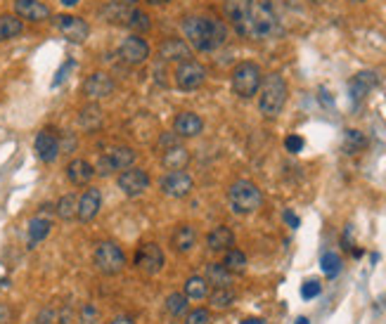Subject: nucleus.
<instances>
[{"mask_svg":"<svg viewBox=\"0 0 386 324\" xmlns=\"http://www.w3.org/2000/svg\"><path fill=\"white\" fill-rule=\"evenodd\" d=\"M206 282L213 284V287H230L233 284V272L223 263H211L206 267Z\"/></svg>","mask_w":386,"mask_h":324,"instance_id":"obj_27","label":"nucleus"},{"mask_svg":"<svg viewBox=\"0 0 386 324\" xmlns=\"http://www.w3.org/2000/svg\"><path fill=\"white\" fill-rule=\"evenodd\" d=\"M114 90H117V83H114V78L109 74H104V71H95L84 83V93L88 99H107L112 97Z\"/></svg>","mask_w":386,"mask_h":324,"instance_id":"obj_13","label":"nucleus"},{"mask_svg":"<svg viewBox=\"0 0 386 324\" xmlns=\"http://www.w3.org/2000/svg\"><path fill=\"white\" fill-rule=\"evenodd\" d=\"M109 324H135V322L131 320V317H117V320H112Z\"/></svg>","mask_w":386,"mask_h":324,"instance_id":"obj_46","label":"nucleus"},{"mask_svg":"<svg viewBox=\"0 0 386 324\" xmlns=\"http://www.w3.org/2000/svg\"><path fill=\"white\" fill-rule=\"evenodd\" d=\"M64 8H74V5H79V0H62Z\"/></svg>","mask_w":386,"mask_h":324,"instance_id":"obj_50","label":"nucleus"},{"mask_svg":"<svg viewBox=\"0 0 386 324\" xmlns=\"http://www.w3.org/2000/svg\"><path fill=\"white\" fill-rule=\"evenodd\" d=\"M320 267H322V272H325V275H327L329 279H334V277L341 272V258L334 254V251H327V254H322Z\"/></svg>","mask_w":386,"mask_h":324,"instance_id":"obj_34","label":"nucleus"},{"mask_svg":"<svg viewBox=\"0 0 386 324\" xmlns=\"http://www.w3.org/2000/svg\"><path fill=\"white\" fill-rule=\"evenodd\" d=\"M81 324H95V320H97V310H95V305H84V308H81Z\"/></svg>","mask_w":386,"mask_h":324,"instance_id":"obj_40","label":"nucleus"},{"mask_svg":"<svg viewBox=\"0 0 386 324\" xmlns=\"http://www.w3.org/2000/svg\"><path fill=\"white\" fill-rule=\"evenodd\" d=\"M223 265L228 267L233 275H242V272L247 270V256L242 254L240 249H228V251H225Z\"/></svg>","mask_w":386,"mask_h":324,"instance_id":"obj_32","label":"nucleus"},{"mask_svg":"<svg viewBox=\"0 0 386 324\" xmlns=\"http://www.w3.org/2000/svg\"><path fill=\"white\" fill-rule=\"evenodd\" d=\"M185 324H211V312L206 308H195L187 312Z\"/></svg>","mask_w":386,"mask_h":324,"instance_id":"obj_37","label":"nucleus"},{"mask_svg":"<svg viewBox=\"0 0 386 324\" xmlns=\"http://www.w3.org/2000/svg\"><path fill=\"white\" fill-rule=\"evenodd\" d=\"M135 265L140 272H145V275H157V272H162V267L166 265V256H164V251L159 244H142V247H137L135 251Z\"/></svg>","mask_w":386,"mask_h":324,"instance_id":"obj_8","label":"nucleus"},{"mask_svg":"<svg viewBox=\"0 0 386 324\" xmlns=\"http://www.w3.org/2000/svg\"><path fill=\"white\" fill-rule=\"evenodd\" d=\"M119 57L124 59L126 64H145L150 59V46H147L145 38L140 36H128L121 41L119 46Z\"/></svg>","mask_w":386,"mask_h":324,"instance_id":"obj_11","label":"nucleus"},{"mask_svg":"<svg viewBox=\"0 0 386 324\" xmlns=\"http://www.w3.org/2000/svg\"><path fill=\"white\" fill-rule=\"evenodd\" d=\"M228 201H230V209H233L237 216H249L253 211L261 209L263 194L253 182L237 180L235 185L228 189Z\"/></svg>","mask_w":386,"mask_h":324,"instance_id":"obj_4","label":"nucleus"},{"mask_svg":"<svg viewBox=\"0 0 386 324\" xmlns=\"http://www.w3.org/2000/svg\"><path fill=\"white\" fill-rule=\"evenodd\" d=\"M67 69H71V62H67V64L62 66V69L57 71V78H55V83H52V86H59V83H62L64 78H67V76H64V74H67Z\"/></svg>","mask_w":386,"mask_h":324,"instance_id":"obj_44","label":"nucleus"},{"mask_svg":"<svg viewBox=\"0 0 386 324\" xmlns=\"http://www.w3.org/2000/svg\"><path fill=\"white\" fill-rule=\"evenodd\" d=\"M137 0H114V5H135Z\"/></svg>","mask_w":386,"mask_h":324,"instance_id":"obj_49","label":"nucleus"},{"mask_svg":"<svg viewBox=\"0 0 386 324\" xmlns=\"http://www.w3.org/2000/svg\"><path fill=\"white\" fill-rule=\"evenodd\" d=\"M261 83H263V71L258 64L253 62H242L235 66L233 71V90L237 97L242 99H249L253 97L258 90H261Z\"/></svg>","mask_w":386,"mask_h":324,"instance_id":"obj_5","label":"nucleus"},{"mask_svg":"<svg viewBox=\"0 0 386 324\" xmlns=\"http://www.w3.org/2000/svg\"><path fill=\"white\" fill-rule=\"evenodd\" d=\"M242 324H266V322H263L261 317H247V320L242 322Z\"/></svg>","mask_w":386,"mask_h":324,"instance_id":"obj_47","label":"nucleus"},{"mask_svg":"<svg viewBox=\"0 0 386 324\" xmlns=\"http://www.w3.org/2000/svg\"><path fill=\"white\" fill-rule=\"evenodd\" d=\"M206 247L213 251V254H220V251H228L230 247H235V234L230 227L225 225H218L213 227L211 232H209L206 237Z\"/></svg>","mask_w":386,"mask_h":324,"instance_id":"obj_22","label":"nucleus"},{"mask_svg":"<svg viewBox=\"0 0 386 324\" xmlns=\"http://www.w3.org/2000/svg\"><path fill=\"white\" fill-rule=\"evenodd\" d=\"M10 320H12V310L0 303V324H10Z\"/></svg>","mask_w":386,"mask_h":324,"instance_id":"obj_43","label":"nucleus"},{"mask_svg":"<svg viewBox=\"0 0 386 324\" xmlns=\"http://www.w3.org/2000/svg\"><path fill=\"white\" fill-rule=\"evenodd\" d=\"M95 175L97 173H95V169H93V164L90 161H86V159H74L67 166V178H69L71 185H76V187L88 185V182H90Z\"/></svg>","mask_w":386,"mask_h":324,"instance_id":"obj_20","label":"nucleus"},{"mask_svg":"<svg viewBox=\"0 0 386 324\" xmlns=\"http://www.w3.org/2000/svg\"><path fill=\"white\" fill-rule=\"evenodd\" d=\"M145 3H150V5H168V3H173V0H145Z\"/></svg>","mask_w":386,"mask_h":324,"instance_id":"obj_48","label":"nucleus"},{"mask_svg":"<svg viewBox=\"0 0 386 324\" xmlns=\"http://www.w3.org/2000/svg\"><path fill=\"white\" fill-rule=\"evenodd\" d=\"M284 147H287V152L299 154L301 149H303V137H299V135H289V137L284 140Z\"/></svg>","mask_w":386,"mask_h":324,"instance_id":"obj_42","label":"nucleus"},{"mask_svg":"<svg viewBox=\"0 0 386 324\" xmlns=\"http://www.w3.org/2000/svg\"><path fill=\"white\" fill-rule=\"evenodd\" d=\"M209 301H211L213 308L225 310L235 303V292L230 287H216L213 292H209Z\"/></svg>","mask_w":386,"mask_h":324,"instance_id":"obj_31","label":"nucleus"},{"mask_svg":"<svg viewBox=\"0 0 386 324\" xmlns=\"http://www.w3.org/2000/svg\"><path fill=\"white\" fill-rule=\"evenodd\" d=\"M135 164V152L131 147H112L97 159L95 173L102 178L114 175V173H124L126 169Z\"/></svg>","mask_w":386,"mask_h":324,"instance_id":"obj_6","label":"nucleus"},{"mask_svg":"<svg viewBox=\"0 0 386 324\" xmlns=\"http://www.w3.org/2000/svg\"><path fill=\"white\" fill-rule=\"evenodd\" d=\"M15 15L26 21H46L50 19V8L41 0H15Z\"/></svg>","mask_w":386,"mask_h":324,"instance_id":"obj_17","label":"nucleus"},{"mask_svg":"<svg viewBox=\"0 0 386 324\" xmlns=\"http://www.w3.org/2000/svg\"><path fill=\"white\" fill-rule=\"evenodd\" d=\"M320 292H322V284H320L318 279H308V282H303V287H301V296L306 301L316 298V296H320Z\"/></svg>","mask_w":386,"mask_h":324,"instance_id":"obj_38","label":"nucleus"},{"mask_svg":"<svg viewBox=\"0 0 386 324\" xmlns=\"http://www.w3.org/2000/svg\"><path fill=\"white\" fill-rule=\"evenodd\" d=\"M93 260H95V267L102 272V275H119V272L124 270V265H126L124 251H121L114 242L97 244Z\"/></svg>","mask_w":386,"mask_h":324,"instance_id":"obj_7","label":"nucleus"},{"mask_svg":"<svg viewBox=\"0 0 386 324\" xmlns=\"http://www.w3.org/2000/svg\"><path fill=\"white\" fill-rule=\"evenodd\" d=\"M166 310L173 317H183V312H187V296L185 294H171L166 298Z\"/></svg>","mask_w":386,"mask_h":324,"instance_id":"obj_36","label":"nucleus"},{"mask_svg":"<svg viewBox=\"0 0 386 324\" xmlns=\"http://www.w3.org/2000/svg\"><path fill=\"white\" fill-rule=\"evenodd\" d=\"M159 187H162V192L166 194V197L183 199V197H187V194L192 192L195 182H192V178L187 175L185 171H168L166 175L162 178Z\"/></svg>","mask_w":386,"mask_h":324,"instance_id":"obj_12","label":"nucleus"},{"mask_svg":"<svg viewBox=\"0 0 386 324\" xmlns=\"http://www.w3.org/2000/svg\"><path fill=\"white\" fill-rule=\"evenodd\" d=\"M223 15L242 38L268 41L282 33L284 15L280 0H225Z\"/></svg>","mask_w":386,"mask_h":324,"instance_id":"obj_1","label":"nucleus"},{"mask_svg":"<svg viewBox=\"0 0 386 324\" xmlns=\"http://www.w3.org/2000/svg\"><path fill=\"white\" fill-rule=\"evenodd\" d=\"M21 31H24V21L17 15H0V43L21 36Z\"/></svg>","mask_w":386,"mask_h":324,"instance_id":"obj_26","label":"nucleus"},{"mask_svg":"<svg viewBox=\"0 0 386 324\" xmlns=\"http://www.w3.org/2000/svg\"><path fill=\"white\" fill-rule=\"evenodd\" d=\"M34 149L38 154V159L43 161V164H52L55 159L59 156V137L55 135L52 131H41L36 135V142H34Z\"/></svg>","mask_w":386,"mask_h":324,"instance_id":"obj_15","label":"nucleus"},{"mask_svg":"<svg viewBox=\"0 0 386 324\" xmlns=\"http://www.w3.org/2000/svg\"><path fill=\"white\" fill-rule=\"evenodd\" d=\"M294 324H311V322H308V317H299V320H296Z\"/></svg>","mask_w":386,"mask_h":324,"instance_id":"obj_51","label":"nucleus"},{"mask_svg":"<svg viewBox=\"0 0 386 324\" xmlns=\"http://www.w3.org/2000/svg\"><path fill=\"white\" fill-rule=\"evenodd\" d=\"M183 36L187 46L197 53H213L228 41V26L218 17L209 15H192L183 21Z\"/></svg>","mask_w":386,"mask_h":324,"instance_id":"obj_2","label":"nucleus"},{"mask_svg":"<svg viewBox=\"0 0 386 324\" xmlns=\"http://www.w3.org/2000/svg\"><path fill=\"white\" fill-rule=\"evenodd\" d=\"M79 124L84 131H97L102 126V109L97 104H88L79 111Z\"/></svg>","mask_w":386,"mask_h":324,"instance_id":"obj_28","label":"nucleus"},{"mask_svg":"<svg viewBox=\"0 0 386 324\" xmlns=\"http://www.w3.org/2000/svg\"><path fill=\"white\" fill-rule=\"evenodd\" d=\"M55 213L62 218V220H74L76 213H79V197L76 194H64L57 201V206H55Z\"/></svg>","mask_w":386,"mask_h":324,"instance_id":"obj_30","label":"nucleus"},{"mask_svg":"<svg viewBox=\"0 0 386 324\" xmlns=\"http://www.w3.org/2000/svg\"><path fill=\"white\" fill-rule=\"evenodd\" d=\"M204 78H206V69L195 59H185L175 69V86L180 90H197L204 83Z\"/></svg>","mask_w":386,"mask_h":324,"instance_id":"obj_9","label":"nucleus"},{"mask_svg":"<svg viewBox=\"0 0 386 324\" xmlns=\"http://www.w3.org/2000/svg\"><path fill=\"white\" fill-rule=\"evenodd\" d=\"M374 86H377V74H374V71H360V74H356L349 83L351 99H356V102L363 99Z\"/></svg>","mask_w":386,"mask_h":324,"instance_id":"obj_21","label":"nucleus"},{"mask_svg":"<svg viewBox=\"0 0 386 324\" xmlns=\"http://www.w3.org/2000/svg\"><path fill=\"white\" fill-rule=\"evenodd\" d=\"M284 220H287V225L289 227H299V218L291 213V211H284Z\"/></svg>","mask_w":386,"mask_h":324,"instance_id":"obj_45","label":"nucleus"},{"mask_svg":"<svg viewBox=\"0 0 386 324\" xmlns=\"http://www.w3.org/2000/svg\"><path fill=\"white\" fill-rule=\"evenodd\" d=\"M119 189L126 194V197H140V194L147 192L150 187V175H147L142 169H126L124 173H119Z\"/></svg>","mask_w":386,"mask_h":324,"instance_id":"obj_10","label":"nucleus"},{"mask_svg":"<svg viewBox=\"0 0 386 324\" xmlns=\"http://www.w3.org/2000/svg\"><path fill=\"white\" fill-rule=\"evenodd\" d=\"M287 81L280 74H268L261 83V97H258V109L263 116L275 119L282 114L287 104Z\"/></svg>","mask_w":386,"mask_h":324,"instance_id":"obj_3","label":"nucleus"},{"mask_svg":"<svg viewBox=\"0 0 386 324\" xmlns=\"http://www.w3.org/2000/svg\"><path fill=\"white\" fill-rule=\"evenodd\" d=\"M162 164L166 171H185V166L190 164V152L183 144H173V147L164 149Z\"/></svg>","mask_w":386,"mask_h":324,"instance_id":"obj_23","label":"nucleus"},{"mask_svg":"<svg viewBox=\"0 0 386 324\" xmlns=\"http://www.w3.org/2000/svg\"><path fill=\"white\" fill-rule=\"evenodd\" d=\"M159 57L166 62H185V59H190V48L183 38H166L159 46Z\"/></svg>","mask_w":386,"mask_h":324,"instance_id":"obj_19","label":"nucleus"},{"mask_svg":"<svg viewBox=\"0 0 386 324\" xmlns=\"http://www.w3.org/2000/svg\"><path fill=\"white\" fill-rule=\"evenodd\" d=\"M367 144V140L365 135H363L360 131H346V140H344V149L349 154H356V152H360L363 147Z\"/></svg>","mask_w":386,"mask_h":324,"instance_id":"obj_35","label":"nucleus"},{"mask_svg":"<svg viewBox=\"0 0 386 324\" xmlns=\"http://www.w3.org/2000/svg\"><path fill=\"white\" fill-rule=\"evenodd\" d=\"M50 230H52L50 218H46L43 213H38V216L31 218V222H29V247L34 249L36 244H41L43 239L50 234Z\"/></svg>","mask_w":386,"mask_h":324,"instance_id":"obj_25","label":"nucleus"},{"mask_svg":"<svg viewBox=\"0 0 386 324\" xmlns=\"http://www.w3.org/2000/svg\"><path fill=\"white\" fill-rule=\"evenodd\" d=\"M173 131L178 133L180 137H197L204 131V121L195 111H180L173 121Z\"/></svg>","mask_w":386,"mask_h":324,"instance_id":"obj_18","label":"nucleus"},{"mask_svg":"<svg viewBox=\"0 0 386 324\" xmlns=\"http://www.w3.org/2000/svg\"><path fill=\"white\" fill-rule=\"evenodd\" d=\"M126 26L128 29H133L137 33H145L152 29V21H150V15L142 12V10H131L128 17H126Z\"/></svg>","mask_w":386,"mask_h":324,"instance_id":"obj_33","label":"nucleus"},{"mask_svg":"<svg viewBox=\"0 0 386 324\" xmlns=\"http://www.w3.org/2000/svg\"><path fill=\"white\" fill-rule=\"evenodd\" d=\"M197 242V232L192 225H178L171 234V247H173L178 254H187Z\"/></svg>","mask_w":386,"mask_h":324,"instance_id":"obj_24","label":"nucleus"},{"mask_svg":"<svg viewBox=\"0 0 386 324\" xmlns=\"http://www.w3.org/2000/svg\"><path fill=\"white\" fill-rule=\"evenodd\" d=\"M185 296H187V298H192V301L209 298V282H206V277L195 275V277L187 279V282H185Z\"/></svg>","mask_w":386,"mask_h":324,"instance_id":"obj_29","label":"nucleus"},{"mask_svg":"<svg viewBox=\"0 0 386 324\" xmlns=\"http://www.w3.org/2000/svg\"><path fill=\"white\" fill-rule=\"evenodd\" d=\"M100 209H102V192L97 187H88L79 199V213H76V218L81 222H90L93 218L100 213Z\"/></svg>","mask_w":386,"mask_h":324,"instance_id":"obj_16","label":"nucleus"},{"mask_svg":"<svg viewBox=\"0 0 386 324\" xmlns=\"http://www.w3.org/2000/svg\"><path fill=\"white\" fill-rule=\"evenodd\" d=\"M313 3H325V0H313Z\"/></svg>","mask_w":386,"mask_h":324,"instance_id":"obj_52","label":"nucleus"},{"mask_svg":"<svg viewBox=\"0 0 386 324\" xmlns=\"http://www.w3.org/2000/svg\"><path fill=\"white\" fill-rule=\"evenodd\" d=\"M173 144H180V135L178 133H162L159 135V147L162 149H168V147H173Z\"/></svg>","mask_w":386,"mask_h":324,"instance_id":"obj_39","label":"nucleus"},{"mask_svg":"<svg viewBox=\"0 0 386 324\" xmlns=\"http://www.w3.org/2000/svg\"><path fill=\"white\" fill-rule=\"evenodd\" d=\"M55 322H62L55 308H46V310L41 312V315H38V320H36V324H55Z\"/></svg>","mask_w":386,"mask_h":324,"instance_id":"obj_41","label":"nucleus"},{"mask_svg":"<svg viewBox=\"0 0 386 324\" xmlns=\"http://www.w3.org/2000/svg\"><path fill=\"white\" fill-rule=\"evenodd\" d=\"M57 29L69 43H84L88 38V33H90L88 21L81 19V17H74V15H59L57 17Z\"/></svg>","mask_w":386,"mask_h":324,"instance_id":"obj_14","label":"nucleus"}]
</instances>
